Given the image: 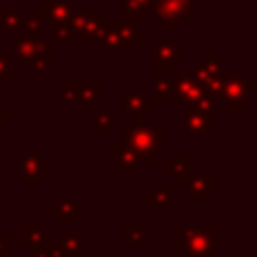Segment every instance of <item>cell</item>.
<instances>
[{
	"label": "cell",
	"instance_id": "6da1fadb",
	"mask_svg": "<svg viewBox=\"0 0 257 257\" xmlns=\"http://www.w3.org/2000/svg\"><path fill=\"white\" fill-rule=\"evenodd\" d=\"M160 133H163V124H154V126L124 124L126 147H131V149L136 151V156H140L145 163H154V156L163 151Z\"/></svg>",
	"mask_w": 257,
	"mask_h": 257
},
{
	"label": "cell",
	"instance_id": "7a4b0ae2",
	"mask_svg": "<svg viewBox=\"0 0 257 257\" xmlns=\"http://www.w3.org/2000/svg\"><path fill=\"white\" fill-rule=\"evenodd\" d=\"M142 39V32L140 30H133L128 23L122 21H113L106 23V30H104V45L108 50H131L133 48V41Z\"/></svg>",
	"mask_w": 257,
	"mask_h": 257
},
{
	"label": "cell",
	"instance_id": "3957f363",
	"mask_svg": "<svg viewBox=\"0 0 257 257\" xmlns=\"http://www.w3.org/2000/svg\"><path fill=\"white\" fill-rule=\"evenodd\" d=\"M147 5L165 23V27H174L178 18H194L190 0H149Z\"/></svg>",
	"mask_w": 257,
	"mask_h": 257
},
{
	"label": "cell",
	"instance_id": "277c9868",
	"mask_svg": "<svg viewBox=\"0 0 257 257\" xmlns=\"http://www.w3.org/2000/svg\"><path fill=\"white\" fill-rule=\"evenodd\" d=\"M190 253H196L199 257H203L205 253L214 250V228L205 226V228H190L185 237V244Z\"/></svg>",
	"mask_w": 257,
	"mask_h": 257
},
{
	"label": "cell",
	"instance_id": "5b68a950",
	"mask_svg": "<svg viewBox=\"0 0 257 257\" xmlns=\"http://www.w3.org/2000/svg\"><path fill=\"white\" fill-rule=\"evenodd\" d=\"M52 167L41 160V156L30 154L21 160V181L23 183H41L43 174H50Z\"/></svg>",
	"mask_w": 257,
	"mask_h": 257
},
{
	"label": "cell",
	"instance_id": "8992f818",
	"mask_svg": "<svg viewBox=\"0 0 257 257\" xmlns=\"http://www.w3.org/2000/svg\"><path fill=\"white\" fill-rule=\"evenodd\" d=\"M217 77H221V63L217 61V54L210 52V54H208V61H203V63L199 66V70H196L194 79H196V84H201L203 88H208V86L212 84Z\"/></svg>",
	"mask_w": 257,
	"mask_h": 257
},
{
	"label": "cell",
	"instance_id": "52a82bcc",
	"mask_svg": "<svg viewBox=\"0 0 257 257\" xmlns=\"http://www.w3.org/2000/svg\"><path fill=\"white\" fill-rule=\"evenodd\" d=\"M187 190H190V194H194L196 203H203L205 196L214 192V176L212 174H208V176H196V174H192V178L187 181Z\"/></svg>",
	"mask_w": 257,
	"mask_h": 257
},
{
	"label": "cell",
	"instance_id": "ba28073f",
	"mask_svg": "<svg viewBox=\"0 0 257 257\" xmlns=\"http://www.w3.org/2000/svg\"><path fill=\"white\" fill-rule=\"evenodd\" d=\"M165 174H172L176 183H187L194 174V165L190 160H185V156H174V160L169 165H165Z\"/></svg>",
	"mask_w": 257,
	"mask_h": 257
},
{
	"label": "cell",
	"instance_id": "9c48e42d",
	"mask_svg": "<svg viewBox=\"0 0 257 257\" xmlns=\"http://www.w3.org/2000/svg\"><path fill=\"white\" fill-rule=\"evenodd\" d=\"M174 199V185H158L149 196H145V203L156 210V214H163V210L172 203Z\"/></svg>",
	"mask_w": 257,
	"mask_h": 257
},
{
	"label": "cell",
	"instance_id": "30bf717a",
	"mask_svg": "<svg viewBox=\"0 0 257 257\" xmlns=\"http://www.w3.org/2000/svg\"><path fill=\"white\" fill-rule=\"evenodd\" d=\"M102 95H104V88L99 81H86V84H79V102H81V108L84 111H90L93 104L102 102Z\"/></svg>",
	"mask_w": 257,
	"mask_h": 257
},
{
	"label": "cell",
	"instance_id": "8fae6325",
	"mask_svg": "<svg viewBox=\"0 0 257 257\" xmlns=\"http://www.w3.org/2000/svg\"><path fill=\"white\" fill-rule=\"evenodd\" d=\"M124 108L128 113H133L136 122H142L145 113L154 111V104L147 102V97L140 93H124Z\"/></svg>",
	"mask_w": 257,
	"mask_h": 257
},
{
	"label": "cell",
	"instance_id": "7c38bea8",
	"mask_svg": "<svg viewBox=\"0 0 257 257\" xmlns=\"http://www.w3.org/2000/svg\"><path fill=\"white\" fill-rule=\"evenodd\" d=\"M185 124H187V131H192V133L214 131V115H212V113L194 111V113H190V115H187Z\"/></svg>",
	"mask_w": 257,
	"mask_h": 257
},
{
	"label": "cell",
	"instance_id": "4fadbf2b",
	"mask_svg": "<svg viewBox=\"0 0 257 257\" xmlns=\"http://www.w3.org/2000/svg\"><path fill=\"white\" fill-rule=\"evenodd\" d=\"M156 57H158V61H167V63L176 66V61L185 59V54H183L181 50H176V45H174L172 41H158V43H156Z\"/></svg>",
	"mask_w": 257,
	"mask_h": 257
},
{
	"label": "cell",
	"instance_id": "5bb4252c",
	"mask_svg": "<svg viewBox=\"0 0 257 257\" xmlns=\"http://www.w3.org/2000/svg\"><path fill=\"white\" fill-rule=\"evenodd\" d=\"M41 41H32V39H18L14 43V57L18 61H27V59H34V54L39 52Z\"/></svg>",
	"mask_w": 257,
	"mask_h": 257
},
{
	"label": "cell",
	"instance_id": "9a60e30c",
	"mask_svg": "<svg viewBox=\"0 0 257 257\" xmlns=\"http://www.w3.org/2000/svg\"><path fill=\"white\" fill-rule=\"evenodd\" d=\"M21 237H23V244L34 246V248H36V246H41V244H43L45 248H50V244H52V241H50V237L41 232L39 226H25L21 230Z\"/></svg>",
	"mask_w": 257,
	"mask_h": 257
},
{
	"label": "cell",
	"instance_id": "2e32d148",
	"mask_svg": "<svg viewBox=\"0 0 257 257\" xmlns=\"http://www.w3.org/2000/svg\"><path fill=\"white\" fill-rule=\"evenodd\" d=\"M41 27H43V23H41V16H39V12H32V16L27 18V21H23V23H21L23 39L41 41Z\"/></svg>",
	"mask_w": 257,
	"mask_h": 257
},
{
	"label": "cell",
	"instance_id": "e0dca14e",
	"mask_svg": "<svg viewBox=\"0 0 257 257\" xmlns=\"http://www.w3.org/2000/svg\"><path fill=\"white\" fill-rule=\"evenodd\" d=\"M52 212L59 214V217L63 219V223H72V219H75L77 214H81V205L72 203L70 199H63L61 203L52 205Z\"/></svg>",
	"mask_w": 257,
	"mask_h": 257
},
{
	"label": "cell",
	"instance_id": "ac0fdd59",
	"mask_svg": "<svg viewBox=\"0 0 257 257\" xmlns=\"http://www.w3.org/2000/svg\"><path fill=\"white\" fill-rule=\"evenodd\" d=\"M115 154H117V163L124 167V172H133V165H136V151L126 145H115Z\"/></svg>",
	"mask_w": 257,
	"mask_h": 257
},
{
	"label": "cell",
	"instance_id": "d6986e66",
	"mask_svg": "<svg viewBox=\"0 0 257 257\" xmlns=\"http://www.w3.org/2000/svg\"><path fill=\"white\" fill-rule=\"evenodd\" d=\"M52 68V54H50V45L39 48V52L32 59V70H50Z\"/></svg>",
	"mask_w": 257,
	"mask_h": 257
},
{
	"label": "cell",
	"instance_id": "ffe728a7",
	"mask_svg": "<svg viewBox=\"0 0 257 257\" xmlns=\"http://www.w3.org/2000/svg\"><path fill=\"white\" fill-rule=\"evenodd\" d=\"M23 18L18 12H14V9H7V12L0 14V25L5 27V30H16V27H21Z\"/></svg>",
	"mask_w": 257,
	"mask_h": 257
},
{
	"label": "cell",
	"instance_id": "44dd1931",
	"mask_svg": "<svg viewBox=\"0 0 257 257\" xmlns=\"http://www.w3.org/2000/svg\"><path fill=\"white\" fill-rule=\"evenodd\" d=\"M156 99H167V102H176V93H174L172 84L163 79H156Z\"/></svg>",
	"mask_w": 257,
	"mask_h": 257
},
{
	"label": "cell",
	"instance_id": "7402d4cb",
	"mask_svg": "<svg viewBox=\"0 0 257 257\" xmlns=\"http://www.w3.org/2000/svg\"><path fill=\"white\" fill-rule=\"evenodd\" d=\"M113 122H115L113 113H108V111L97 113V115L93 117V128L95 131H108V128H113Z\"/></svg>",
	"mask_w": 257,
	"mask_h": 257
},
{
	"label": "cell",
	"instance_id": "603a6c76",
	"mask_svg": "<svg viewBox=\"0 0 257 257\" xmlns=\"http://www.w3.org/2000/svg\"><path fill=\"white\" fill-rule=\"evenodd\" d=\"M145 241V228L142 226H126L124 228V244H142Z\"/></svg>",
	"mask_w": 257,
	"mask_h": 257
},
{
	"label": "cell",
	"instance_id": "cb8c5ba5",
	"mask_svg": "<svg viewBox=\"0 0 257 257\" xmlns=\"http://www.w3.org/2000/svg\"><path fill=\"white\" fill-rule=\"evenodd\" d=\"M63 253H70L75 257L81 255V239L75 235H68L66 239H63Z\"/></svg>",
	"mask_w": 257,
	"mask_h": 257
},
{
	"label": "cell",
	"instance_id": "d4e9b609",
	"mask_svg": "<svg viewBox=\"0 0 257 257\" xmlns=\"http://www.w3.org/2000/svg\"><path fill=\"white\" fill-rule=\"evenodd\" d=\"M124 14H126V18H142L145 5L138 3V0H124Z\"/></svg>",
	"mask_w": 257,
	"mask_h": 257
},
{
	"label": "cell",
	"instance_id": "484cf974",
	"mask_svg": "<svg viewBox=\"0 0 257 257\" xmlns=\"http://www.w3.org/2000/svg\"><path fill=\"white\" fill-rule=\"evenodd\" d=\"M54 36L61 41H72L75 39V32H72L70 23H54Z\"/></svg>",
	"mask_w": 257,
	"mask_h": 257
},
{
	"label": "cell",
	"instance_id": "4316f807",
	"mask_svg": "<svg viewBox=\"0 0 257 257\" xmlns=\"http://www.w3.org/2000/svg\"><path fill=\"white\" fill-rule=\"evenodd\" d=\"M61 95H63V99L66 102H77L79 99V84H63V88H61Z\"/></svg>",
	"mask_w": 257,
	"mask_h": 257
},
{
	"label": "cell",
	"instance_id": "83f0119b",
	"mask_svg": "<svg viewBox=\"0 0 257 257\" xmlns=\"http://www.w3.org/2000/svg\"><path fill=\"white\" fill-rule=\"evenodd\" d=\"M9 77H12V70H9V54L0 52V84L9 81Z\"/></svg>",
	"mask_w": 257,
	"mask_h": 257
},
{
	"label": "cell",
	"instance_id": "f1b7e54d",
	"mask_svg": "<svg viewBox=\"0 0 257 257\" xmlns=\"http://www.w3.org/2000/svg\"><path fill=\"white\" fill-rule=\"evenodd\" d=\"M226 108H228V111H246V99L244 97L226 99Z\"/></svg>",
	"mask_w": 257,
	"mask_h": 257
},
{
	"label": "cell",
	"instance_id": "f546056e",
	"mask_svg": "<svg viewBox=\"0 0 257 257\" xmlns=\"http://www.w3.org/2000/svg\"><path fill=\"white\" fill-rule=\"evenodd\" d=\"M12 253V241L7 235H0V257H9Z\"/></svg>",
	"mask_w": 257,
	"mask_h": 257
},
{
	"label": "cell",
	"instance_id": "4dcf8cb0",
	"mask_svg": "<svg viewBox=\"0 0 257 257\" xmlns=\"http://www.w3.org/2000/svg\"><path fill=\"white\" fill-rule=\"evenodd\" d=\"M7 120H9V113H5L3 106H0V128H3V124H5Z\"/></svg>",
	"mask_w": 257,
	"mask_h": 257
},
{
	"label": "cell",
	"instance_id": "1f68e13d",
	"mask_svg": "<svg viewBox=\"0 0 257 257\" xmlns=\"http://www.w3.org/2000/svg\"><path fill=\"white\" fill-rule=\"evenodd\" d=\"M138 3H142V5H147V3H149V0H138Z\"/></svg>",
	"mask_w": 257,
	"mask_h": 257
}]
</instances>
